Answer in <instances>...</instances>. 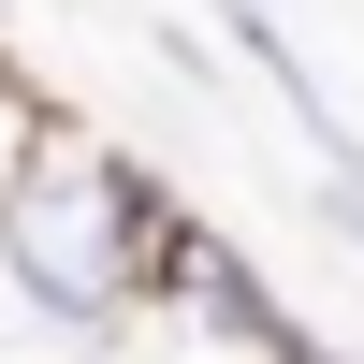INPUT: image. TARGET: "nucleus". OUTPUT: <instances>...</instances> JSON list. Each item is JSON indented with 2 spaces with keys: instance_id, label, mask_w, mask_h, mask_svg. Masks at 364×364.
I'll return each instance as SVG.
<instances>
[{
  "instance_id": "obj_1",
  "label": "nucleus",
  "mask_w": 364,
  "mask_h": 364,
  "mask_svg": "<svg viewBox=\"0 0 364 364\" xmlns=\"http://www.w3.org/2000/svg\"><path fill=\"white\" fill-rule=\"evenodd\" d=\"M175 233H190V204H175L102 117L44 102L29 146H15V175H0V306L44 321V336H73V350H117L161 306Z\"/></svg>"
},
{
  "instance_id": "obj_2",
  "label": "nucleus",
  "mask_w": 364,
  "mask_h": 364,
  "mask_svg": "<svg viewBox=\"0 0 364 364\" xmlns=\"http://www.w3.org/2000/svg\"><path fill=\"white\" fill-rule=\"evenodd\" d=\"M146 321H204L219 350H277V336H291V306L262 291V262L233 248L219 219H190V233H175V262H161V306H146Z\"/></svg>"
},
{
  "instance_id": "obj_3",
  "label": "nucleus",
  "mask_w": 364,
  "mask_h": 364,
  "mask_svg": "<svg viewBox=\"0 0 364 364\" xmlns=\"http://www.w3.org/2000/svg\"><path fill=\"white\" fill-rule=\"evenodd\" d=\"M204 15H219V44H233V58L262 73V102H277V117H306V102H321V73H306V44L277 29V0H204Z\"/></svg>"
},
{
  "instance_id": "obj_4",
  "label": "nucleus",
  "mask_w": 364,
  "mask_h": 364,
  "mask_svg": "<svg viewBox=\"0 0 364 364\" xmlns=\"http://www.w3.org/2000/svg\"><path fill=\"white\" fill-rule=\"evenodd\" d=\"M291 132H306V146H321V219H336V233H350V248H364V132H350V117H336V102H306V117H291Z\"/></svg>"
},
{
  "instance_id": "obj_5",
  "label": "nucleus",
  "mask_w": 364,
  "mask_h": 364,
  "mask_svg": "<svg viewBox=\"0 0 364 364\" xmlns=\"http://www.w3.org/2000/svg\"><path fill=\"white\" fill-rule=\"evenodd\" d=\"M262 364H350V350H336V336H306V321H291V336L262 350Z\"/></svg>"
}]
</instances>
